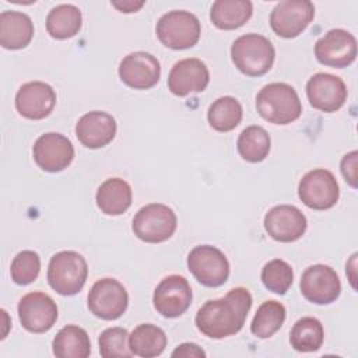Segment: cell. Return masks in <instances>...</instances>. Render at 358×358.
Instances as JSON below:
<instances>
[{
    "label": "cell",
    "mask_w": 358,
    "mask_h": 358,
    "mask_svg": "<svg viewBox=\"0 0 358 358\" xmlns=\"http://www.w3.org/2000/svg\"><path fill=\"white\" fill-rule=\"evenodd\" d=\"M252 306V295L243 287H236L218 299L207 301L196 313V327L210 338H224L236 334L245 324Z\"/></svg>",
    "instance_id": "cell-1"
},
{
    "label": "cell",
    "mask_w": 358,
    "mask_h": 358,
    "mask_svg": "<svg viewBox=\"0 0 358 358\" xmlns=\"http://www.w3.org/2000/svg\"><path fill=\"white\" fill-rule=\"evenodd\" d=\"M256 109L264 120L274 124L292 123L302 113L296 91L285 83L264 85L256 95Z\"/></svg>",
    "instance_id": "cell-2"
},
{
    "label": "cell",
    "mask_w": 358,
    "mask_h": 358,
    "mask_svg": "<svg viewBox=\"0 0 358 358\" xmlns=\"http://www.w3.org/2000/svg\"><path fill=\"white\" fill-rule=\"evenodd\" d=\"M231 57L241 73L249 77H259L273 67L275 50L266 36L245 34L234 41Z\"/></svg>",
    "instance_id": "cell-3"
},
{
    "label": "cell",
    "mask_w": 358,
    "mask_h": 358,
    "mask_svg": "<svg viewBox=\"0 0 358 358\" xmlns=\"http://www.w3.org/2000/svg\"><path fill=\"white\" fill-rule=\"evenodd\" d=\"M87 262L74 250H62L53 255L48 266L49 285L63 296L78 294L87 281Z\"/></svg>",
    "instance_id": "cell-4"
},
{
    "label": "cell",
    "mask_w": 358,
    "mask_h": 358,
    "mask_svg": "<svg viewBox=\"0 0 358 358\" xmlns=\"http://www.w3.org/2000/svg\"><path fill=\"white\" fill-rule=\"evenodd\" d=\"M155 31L162 45L175 50H182L197 43L201 27L199 18L190 11L173 10L158 20Z\"/></svg>",
    "instance_id": "cell-5"
},
{
    "label": "cell",
    "mask_w": 358,
    "mask_h": 358,
    "mask_svg": "<svg viewBox=\"0 0 358 358\" xmlns=\"http://www.w3.org/2000/svg\"><path fill=\"white\" fill-rule=\"evenodd\" d=\"M178 225L173 210L161 203L141 207L133 218L134 235L148 243H159L169 239Z\"/></svg>",
    "instance_id": "cell-6"
},
{
    "label": "cell",
    "mask_w": 358,
    "mask_h": 358,
    "mask_svg": "<svg viewBox=\"0 0 358 358\" xmlns=\"http://www.w3.org/2000/svg\"><path fill=\"white\" fill-rule=\"evenodd\" d=\"M187 267L193 277L204 287H220L229 277V263L215 246L200 245L187 255Z\"/></svg>",
    "instance_id": "cell-7"
},
{
    "label": "cell",
    "mask_w": 358,
    "mask_h": 358,
    "mask_svg": "<svg viewBox=\"0 0 358 358\" xmlns=\"http://www.w3.org/2000/svg\"><path fill=\"white\" fill-rule=\"evenodd\" d=\"M298 196L312 210H329L337 203L340 189L330 171L317 168L302 176L298 185Z\"/></svg>",
    "instance_id": "cell-8"
},
{
    "label": "cell",
    "mask_w": 358,
    "mask_h": 358,
    "mask_svg": "<svg viewBox=\"0 0 358 358\" xmlns=\"http://www.w3.org/2000/svg\"><path fill=\"white\" fill-rule=\"evenodd\" d=\"M126 288L115 278L98 280L88 292V309L103 320H116L127 309Z\"/></svg>",
    "instance_id": "cell-9"
},
{
    "label": "cell",
    "mask_w": 358,
    "mask_h": 358,
    "mask_svg": "<svg viewBox=\"0 0 358 358\" xmlns=\"http://www.w3.org/2000/svg\"><path fill=\"white\" fill-rule=\"evenodd\" d=\"M315 17V6L309 0H282L270 14L271 29L282 38L302 34Z\"/></svg>",
    "instance_id": "cell-10"
},
{
    "label": "cell",
    "mask_w": 358,
    "mask_h": 358,
    "mask_svg": "<svg viewBox=\"0 0 358 358\" xmlns=\"http://www.w3.org/2000/svg\"><path fill=\"white\" fill-rule=\"evenodd\" d=\"M192 288L189 281L178 274H172L161 280L157 285L152 302L154 308L164 317H179L192 303Z\"/></svg>",
    "instance_id": "cell-11"
},
{
    "label": "cell",
    "mask_w": 358,
    "mask_h": 358,
    "mask_svg": "<svg viewBox=\"0 0 358 358\" xmlns=\"http://www.w3.org/2000/svg\"><path fill=\"white\" fill-rule=\"evenodd\" d=\"M18 317L25 330L45 333L57 320L56 302L45 292H28L18 302Z\"/></svg>",
    "instance_id": "cell-12"
},
{
    "label": "cell",
    "mask_w": 358,
    "mask_h": 358,
    "mask_svg": "<svg viewBox=\"0 0 358 358\" xmlns=\"http://www.w3.org/2000/svg\"><path fill=\"white\" fill-rule=\"evenodd\" d=\"M315 56L324 66L347 67L357 57V39L345 29H330L315 43Z\"/></svg>",
    "instance_id": "cell-13"
},
{
    "label": "cell",
    "mask_w": 358,
    "mask_h": 358,
    "mask_svg": "<svg viewBox=\"0 0 358 358\" xmlns=\"http://www.w3.org/2000/svg\"><path fill=\"white\" fill-rule=\"evenodd\" d=\"M301 292L312 303L327 305L334 302L341 292L337 273L326 264L308 267L301 277Z\"/></svg>",
    "instance_id": "cell-14"
},
{
    "label": "cell",
    "mask_w": 358,
    "mask_h": 358,
    "mask_svg": "<svg viewBox=\"0 0 358 358\" xmlns=\"http://www.w3.org/2000/svg\"><path fill=\"white\" fill-rule=\"evenodd\" d=\"M306 95L315 109L331 113L345 103L348 92L340 77L330 73H316L306 83Z\"/></svg>",
    "instance_id": "cell-15"
},
{
    "label": "cell",
    "mask_w": 358,
    "mask_h": 358,
    "mask_svg": "<svg viewBox=\"0 0 358 358\" xmlns=\"http://www.w3.org/2000/svg\"><path fill=\"white\" fill-rule=\"evenodd\" d=\"M32 155L36 165L46 172L66 169L74 158L71 141L60 133H45L34 144Z\"/></svg>",
    "instance_id": "cell-16"
},
{
    "label": "cell",
    "mask_w": 358,
    "mask_h": 358,
    "mask_svg": "<svg viewBox=\"0 0 358 358\" xmlns=\"http://www.w3.org/2000/svg\"><path fill=\"white\" fill-rule=\"evenodd\" d=\"M119 77L130 88L148 90L159 81L161 64L151 53L133 52L122 59Z\"/></svg>",
    "instance_id": "cell-17"
},
{
    "label": "cell",
    "mask_w": 358,
    "mask_h": 358,
    "mask_svg": "<svg viewBox=\"0 0 358 358\" xmlns=\"http://www.w3.org/2000/svg\"><path fill=\"white\" fill-rule=\"evenodd\" d=\"M308 221L303 213L291 204H280L268 210L264 217L267 234L278 242H295L306 231Z\"/></svg>",
    "instance_id": "cell-18"
},
{
    "label": "cell",
    "mask_w": 358,
    "mask_h": 358,
    "mask_svg": "<svg viewBox=\"0 0 358 358\" xmlns=\"http://www.w3.org/2000/svg\"><path fill=\"white\" fill-rule=\"evenodd\" d=\"M210 81V73L204 62L196 57H187L176 62L168 76V88L176 96H186L206 90Z\"/></svg>",
    "instance_id": "cell-19"
},
{
    "label": "cell",
    "mask_w": 358,
    "mask_h": 358,
    "mask_svg": "<svg viewBox=\"0 0 358 358\" xmlns=\"http://www.w3.org/2000/svg\"><path fill=\"white\" fill-rule=\"evenodd\" d=\"M56 105L55 90L42 81H29L20 87L15 95L18 113L31 120L46 117Z\"/></svg>",
    "instance_id": "cell-20"
},
{
    "label": "cell",
    "mask_w": 358,
    "mask_h": 358,
    "mask_svg": "<svg viewBox=\"0 0 358 358\" xmlns=\"http://www.w3.org/2000/svg\"><path fill=\"white\" fill-rule=\"evenodd\" d=\"M116 120L112 115L102 110H92L83 115L76 124L78 141L88 148L108 145L116 136Z\"/></svg>",
    "instance_id": "cell-21"
},
{
    "label": "cell",
    "mask_w": 358,
    "mask_h": 358,
    "mask_svg": "<svg viewBox=\"0 0 358 358\" xmlns=\"http://www.w3.org/2000/svg\"><path fill=\"white\" fill-rule=\"evenodd\" d=\"M34 36V24L29 15L21 11L0 14V45L6 49H22Z\"/></svg>",
    "instance_id": "cell-22"
},
{
    "label": "cell",
    "mask_w": 358,
    "mask_h": 358,
    "mask_svg": "<svg viewBox=\"0 0 358 358\" xmlns=\"http://www.w3.org/2000/svg\"><path fill=\"white\" fill-rule=\"evenodd\" d=\"M131 187L120 178H109L96 190V206L106 215H120L131 204Z\"/></svg>",
    "instance_id": "cell-23"
},
{
    "label": "cell",
    "mask_w": 358,
    "mask_h": 358,
    "mask_svg": "<svg viewBox=\"0 0 358 358\" xmlns=\"http://www.w3.org/2000/svg\"><path fill=\"white\" fill-rule=\"evenodd\" d=\"M52 347L57 358H87L91 354L88 333L76 324L62 327L55 336Z\"/></svg>",
    "instance_id": "cell-24"
},
{
    "label": "cell",
    "mask_w": 358,
    "mask_h": 358,
    "mask_svg": "<svg viewBox=\"0 0 358 358\" xmlns=\"http://www.w3.org/2000/svg\"><path fill=\"white\" fill-rule=\"evenodd\" d=\"M253 13L249 0H217L211 6V22L220 29H236L242 27Z\"/></svg>",
    "instance_id": "cell-25"
},
{
    "label": "cell",
    "mask_w": 358,
    "mask_h": 358,
    "mask_svg": "<svg viewBox=\"0 0 358 358\" xmlns=\"http://www.w3.org/2000/svg\"><path fill=\"white\" fill-rule=\"evenodd\" d=\"M129 347L133 355L143 358L158 357L166 347V334L155 324H138L131 334H129Z\"/></svg>",
    "instance_id": "cell-26"
},
{
    "label": "cell",
    "mask_w": 358,
    "mask_h": 358,
    "mask_svg": "<svg viewBox=\"0 0 358 358\" xmlns=\"http://www.w3.org/2000/svg\"><path fill=\"white\" fill-rule=\"evenodd\" d=\"M81 11L74 4H59L46 17V31L55 39H67L78 34Z\"/></svg>",
    "instance_id": "cell-27"
},
{
    "label": "cell",
    "mask_w": 358,
    "mask_h": 358,
    "mask_svg": "<svg viewBox=\"0 0 358 358\" xmlns=\"http://www.w3.org/2000/svg\"><path fill=\"white\" fill-rule=\"evenodd\" d=\"M324 340L323 324L316 317H302L295 322L289 333L291 347L299 352L317 351Z\"/></svg>",
    "instance_id": "cell-28"
},
{
    "label": "cell",
    "mask_w": 358,
    "mask_h": 358,
    "mask_svg": "<svg viewBox=\"0 0 358 358\" xmlns=\"http://www.w3.org/2000/svg\"><path fill=\"white\" fill-rule=\"evenodd\" d=\"M271 140L262 126H248L238 137L236 148L239 155L248 162H260L270 152Z\"/></svg>",
    "instance_id": "cell-29"
},
{
    "label": "cell",
    "mask_w": 358,
    "mask_h": 358,
    "mask_svg": "<svg viewBox=\"0 0 358 358\" xmlns=\"http://www.w3.org/2000/svg\"><path fill=\"white\" fill-rule=\"evenodd\" d=\"M207 119L214 130L231 131L242 120V106L234 96H221L210 105Z\"/></svg>",
    "instance_id": "cell-30"
},
{
    "label": "cell",
    "mask_w": 358,
    "mask_h": 358,
    "mask_svg": "<svg viewBox=\"0 0 358 358\" xmlns=\"http://www.w3.org/2000/svg\"><path fill=\"white\" fill-rule=\"evenodd\" d=\"M285 315L287 312L281 302L266 301L257 308L250 330L259 338H268L280 330L285 320Z\"/></svg>",
    "instance_id": "cell-31"
},
{
    "label": "cell",
    "mask_w": 358,
    "mask_h": 358,
    "mask_svg": "<svg viewBox=\"0 0 358 358\" xmlns=\"http://www.w3.org/2000/svg\"><path fill=\"white\" fill-rule=\"evenodd\" d=\"M260 278L268 291L284 295L292 285L294 271L285 260L274 259L263 266Z\"/></svg>",
    "instance_id": "cell-32"
},
{
    "label": "cell",
    "mask_w": 358,
    "mask_h": 358,
    "mask_svg": "<svg viewBox=\"0 0 358 358\" xmlns=\"http://www.w3.org/2000/svg\"><path fill=\"white\" fill-rule=\"evenodd\" d=\"M41 271V259L34 250H22L11 262L10 274L15 284L28 285L36 280Z\"/></svg>",
    "instance_id": "cell-33"
},
{
    "label": "cell",
    "mask_w": 358,
    "mask_h": 358,
    "mask_svg": "<svg viewBox=\"0 0 358 358\" xmlns=\"http://www.w3.org/2000/svg\"><path fill=\"white\" fill-rule=\"evenodd\" d=\"M99 352L103 358L133 355L129 347V333L123 327H109L103 330L99 336Z\"/></svg>",
    "instance_id": "cell-34"
},
{
    "label": "cell",
    "mask_w": 358,
    "mask_h": 358,
    "mask_svg": "<svg viewBox=\"0 0 358 358\" xmlns=\"http://www.w3.org/2000/svg\"><path fill=\"white\" fill-rule=\"evenodd\" d=\"M357 155H358L357 151H351L343 157L340 164L344 179L354 189L357 187Z\"/></svg>",
    "instance_id": "cell-35"
},
{
    "label": "cell",
    "mask_w": 358,
    "mask_h": 358,
    "mask_svg": "<svg viewBox=\"0 0 358 358\" xmlns=\"http://www.w3.org/2000/svg\"><path fill=\"white\" fill-rule=\"evenodd\" d=\"M172 357H183V358H204L206 352L199 347L197 344L193 343H183L178 345L172 354Z\"/></svg>",
    "instance_id": "cell-36"
},
{
    "label": "cell",
    "mask_w": 358,
    "mask_h": 358,
    "mask_svg": "<svg viewBox=\"0 0 358 358\" xmlns=\"http://www.w3.org/2000/svg\"><path fill=\"white\" fill-rule=\"evenodd\" d=\"M110 4L117 8L120 13H136L140 10L145 1H136V0H120V1H110Z\"/></svg>",
    "instance_id": "cell-37"
}]
</instances>
